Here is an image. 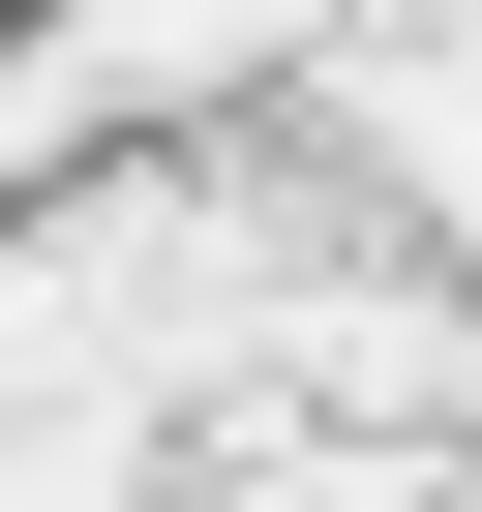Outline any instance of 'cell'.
Wrapping results in <instances>:
<instances>
[{
	"instance_id": "6da1fadb",
	"label": "cell",
	"mask_w": 482,
	"mask_h": 512,
	"mask_svg": "<svg viewBox=\"0 0 482 512\" xmlns=\"http://www.w3.org/2000/svg\"><path fill=\"white\" fill-rule=\"evenodd\" d=\"M332 121L392 151V211H422V241H482V0H392V31L332 61Z\"/></svg>"
}]
</instances>
